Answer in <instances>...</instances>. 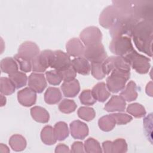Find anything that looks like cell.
Returning <instances> with one entry per match:
<instances>
[{
    "label": "cell",
    "instance_id": "16",
    "mask_svg": "<svg viewBox=\"0 0 153 153\" xmlns=\"http://www.w3.org/2000/svg\"><path fill=\"white\" fill-rule=\"evenodd\" d=\"M85 47L79 39L73 38L69 40L66 45L67 54L72 57H81L83 56Z\"/></svg>",
    "mask_w": 153,
    "mask_h": 153
},
{
    "label": "cell",
    "instance_id": "36",
    "mask_svg": "<svg viewBox=\"0 0 153 153\" xmlns=\"http://www.w3.org/2000/svg\"><path fill=\"white\" fill-rule=\"evenodd\" d=\"M46 78L49 84L53 85H59L63 80L62 75L60 71L53 70L45 72Z\"/></svg>",
    "mask_w": 153,
    "mask_h": 153
},
{
    "label": "cell",
    "instance_id": "34",
    "mask_svg": "<svg viewBox=\"0 0 153 153\" xmlns=\"http://www.w3.org/2000/svg\"><path fill=\"white\" fill-rule=\"evenodd\" d=\"M77 114L81 119L86 121H91L96 116V112L94 109L86 106L80 107L77 111Z\"/></svg>",
    "mask_w": 153,
    "mask_h": 153
},
{
    "label": "cell",
    "instance_id": "32",
    "mask_svg": "<svg viewBox=\"0 0 153 153\" xmlns=\"http://www.w3.org/2000/svg\"><path fill=\"white\" fill-rule=\"evenodd\" d=\"M84 150L87 153H100L102 152L99 142L96 139L90 137L84 143Z\"/></svg>",
    "mask_w": 153,
    "mask_h": 153
},
{
    "label": "cell",
    "instance_id": "2",
    "mask_svg": "<svg viewBox=\"0 0 153 153\" xmlns=\"http://www.w3.org/2000/svg\"><path fill=\"white\" fill-rule=\"evenodd\" d=\"M139 22L134 16L123 13L109 28L110 35L112 38L123 36L130 37L135 26Z\"/></svg>",
    "mask_w": 153,
    "mask_h": 153
},
{
    "label": "cell",
    "instance_id": "21",
    "mask_svg": "<svg viewBox=\"0 0 153 153\" xmlns=\"http://www.w3.org/2000/svg\"><path fill=\"white\" fill-rule=\"evenodd\" d=\"M91 91L96 100L100 102H105L111 96V93L109 91L106 84L103 82L96 84L92 88Z\"/></svg>",
    "mask_w": 153,
    "mask_h": 153
},
{
    "label": "cell",
    "instance_id": "42",
    "mask_svg": "<svg viewBox=\"0 0 153 153\" xmlns=\"http://www.w3.org/2000/svg\"><path fill=\"white\" fill-rule=\"evenodd\" d=\"M60 72L62 75L63 80L66 82H69L75 79V78L76 75V72L72 66H71L68 69Z\"/></svg>",
    "mask_w": 153,
    "mask_h": 153
},
{
    "label": "cell",
    "instance_id": "13",
    "mask_svg": "<svg viewBox=\"0 0 153 153\" xmlns=\"http://www.w3.org/2000/svg\"><path fill=\"white\" fill-rule=\"evenodd\" d=\"M39 54L38 46L33 42L25 41L19 47L17 54L20 57L31 60Z\"/></svg>",
    "mask_w": 153,
    "mask_h": 153
},
{
    "label": "cell",
    "instance_id": "18",
    "mask_svg": "<svg viewBox=\"0 0 153 153\" xmlns=\"http://www.w3.org/2000/svg\"><path fill=\"white\" fill-rule=\"evenodd\" d=\"M126 101L123 97L115 95L105 104L104 109L107 112H123L126 109Z\"/></svg>",
    "mask_w": 153,
    "mask_h": 153
},
{
    "label": "cell",
    "instance_id": "35",
    "mask_svg": "<svg viewBox=\"0 0 153 153\" xmlns=\"http://www.w3.org/2000/svg\"><path fill=\"white\" fill-rule=\"evenodd\" d=\"M77 107L75 102L70 99H65L59 105V109L65 114H70L74 112Z\"/></svg>",
    "mask_w": 153,
    "mask_h": 153
},
{
    "label": "cell",
    "instance_id": "48",
    "mask_svg": "<svg viewBox=\"0 0 153 153\" xmlns=\"http://www.w3.org/2000/svg\"><path fill=\"white\" fill-rule=\"evenodd\" d=\"M1 106H3L6 103V98H5V96H3L2 94H1Z\"/></svg>",
    "mask_w": 153,
    "mask_h": 153
},
{
    "label": "cell",
    "instance_id": "41",
    "mask_svg": "<svg viewBox=\"0 0 153 153\" xmlns=\"http://www.w3.org/2000/svg\"><path fill=\"white\" fill-rule=\"evenodd\" d=\"M110 115L114 118L116 124L118 125L126 124L132 120V117L127 114L115 113Z\"/></svg>",
    "mask_w": 153,
    "mask_h": 153
},
{
    "label": "cell",
    "instance_id": "31",
    "mask_svg": "<svg viewBox=\"0 0 153 153\" xmlns=\"http://www.w3.org/2000/svg\"><path fill=\"white\" fill-rule=\"evenodd\" d=\"M9 78L13 82L16 88H20L25 86L27 82V76L22 72L17 71L9 75Z\"/></svg>",
    "mask_w": 153,
    "mask_h": 153
},
{
    "label": "cell",
    "instance_id": "3",
    "mask_svg": "<svg viewBox=\"0 0 153 153\" xmlns=\"http://www.w3.org/2000/svg\"><path fill=\"white\" fill-rule=\"evenodd\" d=\"M130 73L129 71H112L110 76L106 79V85L109 91L113 93H117L124 88L127 80L130 78Z\"/></svg>",
    "mask_w": 153,
    "mask_h": 153
},
{
    "label": "cell",
    "instance_id": "47",
    "mask_svg": "<svg viewBox=\"0 0 153 153\" xmlns=\"http://www.w3.org/2000/svg\"><path fill=\"white\" fill-rule=\"evenodd\" d=\"M0 151L1 152H9L10 150L5 145H4L3 143H1Z\"/></svg>",
    "mask_w": 153,
    "mask_h": 153
},
{
    "label": "cell",
    "instance_id": "26",
    "mask_svg": "<svg viewBox=\"0 0 153 153\" xmlns=\"http://www.w3.org/2000/svg\"><path fill=\"white\" fill-rule=\"evenodd\" d=\"M41 139L42 142L47 145H52L56 143V138L54 128L50 126H45L41 132Z\"/></svg>",
    "mask_w": 153,
    "mask_h": 153
},
{
    "label": "cell",
    "instance_id": "20",
    "mask_svg": "<svg viewBox=\"0 0 153 153\" xmlns=\"http://www.w3.org/2000/svg\"><path fill=\"white\" fill-rule=\"evenodd\" d=\"M61 88L65 97H74L78 94L80 90L79 83L75 79L69 82L64 81L61 86Z\"/></svg>",
    "mask_w": 153,
    "mask_h": 153
},
{
    "label": "cell",
    "instance_id": "43",
    "mask_svg": "<svg viewBox=\"0 0 153 153\" xmlns=\"http://www.w3.org/2000/svg\"><path fill=\"white\" fill-rule=\"evenodd\" d=\"M71 152H85L84 150V146L83 143L81 142H75L71 145Z\"/></svg>",
    "mask_w": 153,
    "mask_h": 153
},
{
    "label": "cell",
    "instance_id": "29",
    "mask_svg": "<svg viewBox=\"0 0 153 153\" xmlns=\"http://www.w3.org/2000/svg\"><path fill=\"white\" fill-rule=\"evenodd\" d=\"M116 123L111 115H107L101 117L98 121L99 128L104 131H109L115 126Z\"/></svg>",
    "mask_w": 153,
    "mask_h": 153
},
{
    "label": "cell",
    "instance_id": "11",
    "mask_svg": "<svg viewBox=\"0 0 153 153\" xmlns=\"http://www.w3.org/2000/svg\"><path fill=\"white\" fill-rule=\"evenodd\" d=\"M83 56L91 63H102L107 58L106 52L102 43L85 47Z\"/></svg>",
    "mask_w": 153,
    "mask_h": 153
},
{
    "label": "cell",
    "instance_id": "17",
    "mask_svg": "<svg viewBox=\"0 0 153 153\" xmlns=\"http://www.w3.org/2000/svg\"><path fill=\"white\" fill-rule=\"evenodd\" d=\"M70 130L71 136L76 139H84L88 134V126L79 120H75L71 123Z\"/></svg>",
    "mask_w": 153,
    "mask_h": 153
},
{
    "label": "cell",
    "instance_id": "6",
    "mask_svg": "<svg viewBox=\"0 0 153 153\" xmlns=\"http://www.w3.org/2000/svg\"><path fill=\"white\" fill-rule=\"evenodd\" d=\"M54 57V52L50 50L42 51L32 60V69L33 72H42L51 67Z\"/></svg>",
    "mask_w": 153,
    "mask_h": 153
},
{
    "label": "cell",
    "instance_id": "38",
    "mask_svg": "<svg viewBox=\"0 0 153 153\" xmlns=\"http://www.w3.org/2000/svg\"><path fill=\"white\" fill-rule=\"evenodd\" d=\"M79 99L81 103L85 105H93L96 102V99L90 90H84L80 94Z\"/></svg>",
    "mask_w": 153,
    "mask_h": 153
},
{
    "label": "cell",
    "instance_id": "9",
    "mask_svg": "<svg viewBox=\"0 0 153 153\" xmlns=\"http://www.w3.org/2000/svg\"><path fill=\"white\" fill-rule=\"evenodd\" d=\"M79 38L86 47H87L100 44L102 34L97 27L89 26L85 28L81 32Z\"/></svg>",
    "mask_w": 153,
    "mask_h": 153
},
{
    "label": "cell",
    "instance_id": "15",
    "mask_svg": "<svg viewBox=\"0 0 153 153\" xmlns=\"http://www.w3.org/2000/svg\"><path fill=\"white\" fill-rule=\"evenodd\" d=\"M19 102L23 106L29 107L33 105L36 100V94L29 87H26L17 93Z\"/></svg>",
    "mask_w": 153,
    "mask_h": 153
},
{
    "label": "cell",
    "instance_id": "4",
    "mask_svg": "<svg viewBox=\"0 0 153 153\" xmlns=\"http://www.w3.org/2000/svg\"><path fill=\"white\" fill-rule=\"evenodd\" d=\"M129 63L137 73L144 74L148 73L150 68V59L137 53L134 49L124 56Z\"/></svg>",
    "mask_w": 153,
    "mask_h": 153
},
{
    "label": "cell",
    "instance_id": "44",
    "mask_svg": "<svg viewBox=\"0 0 153 153\" xmlns=\"http://www.w3.org/2000/svg\"><path fill=\"white\" fill-rule=\"evenodd\" d=\"M112 142L107 140L102 143V148L103 149L104 152L112 153Z\"/></svg>",
    "mask_w": 153,
    "mask_h": 153
},
{
    "label": "cell",
    "instance_id": "24",
    "mask_svg": "<svg viewBox=\"0 0 153 153\" xmlns=\"http://www.w3.org/2000/svg\"><path fill=\"white\" fill-rule=\"evenodd\" d=\"M62 99V93L56 87H48L44 94V100L49 105L57 103Z\"/></svg>",
    "mask_w": 153,
    "mask_h": 153
},
{
    "label": "cell",
    "instance_id": "28",
    "mask_svg": "<svg viewBox=\"0 0 153 153\" xmlns=\"http://www.w3.org/2000/svg\"><path fill=\"white\" fill-rule=\"evenodd\" d=\"M53 128L57 140L62 141L68 137L69 129L66 123L59 121L54 125Z\"/></svg>",
    "mask_w": 153,
    "mask_h": 153
},
{
    "label": "cell",
    "instance_id": "40",
    "mask_svg": "<svg viewBox=\"0 0 153 153\" xmlns=\"http://www.w3.org/2000/svg\"><path fill=\"white\" fill-rule=\"evenodd\" d=\"M14 59L17 62L20 69L25 72H30L32 70V61L24 59L17 54H16L14 57Z\"/></svg>",
    "mask_w": 153,
    "mask_h": 153
},
{
    "label": "cell",
    "instance_id": "33",
    "mask_svg": "<svg viewBox=\"0 0 153 153\" xmlns=\"http://www.w3.org/2000/svg\"><path fill=\"white\" fill-rule=\"evenodd\" d=\"M127 112L136 118H142L146 115L145 108L137 103L130 104L127 108Z\"/></svg>",
    "mask_w": 153,
    "mask_h": 153
},
{
    "label": "cell",
    "instance_id": "39",
    "mask_svg": "<svg viewBox=\"0 0 153 153\" xmlns=\"http://www.w3.org/2000/svg\"><path fill=\"white\" fill-rule=\"evenodd\" d=\"M127 151V144L124 139H117L112 142V153H124Z\"/></svg>",
    "mask_w": 153,
    "mask_h": 153
},
{
    "label": "cell",
    "instance_id": "12",
    "mask_svg": "<svg viewBox=\"0 0 153 153\" xmlns=\"http://www.w3.org/2000/svg\"><path fill=\"white\" fill-rule=\"evenodd\" d=\"M54 52V57L51 68L55 70L62 71L65 70L71 66V60L69 56L61 51L56 50Z\"/></svg>",
    "mask_w": 153,
    "mask_h": 153
},
{
    "label": "cell",
    "instance_id": "22",
    "mask_svg": "<svg viewBox=\"0 0 153 153\" xmlns=\"http://www.w3.org/2000/svg\"><path fill=\"white\" fill-rule=\"evenodd\" d=\"M120 96L127 102L135 100L137 97V86L135 82L133 81H129L126 88L120 93Z\"/></svg>",
    "mask_w": 153,
    "mask_h": 153
},
{
    "label": "cell",
    "instance_id": "5",
    "mask_svg": "<svg viewBox=\"0 0 153 153\" xmlns=\"http://www.w3.org/2000/svg\"><path fill=\"white\" fill-rule=\"evenodd\" d=\"M109 49L117 56H124L134 48L130 38L123 36L113 38L109 44Z\"/></svg>",
    "mask_w": 153,
    "mask_h": 153
},
{
    "label": "cell",
    "instance_id": "14",
    "mask_svg": "<svg viewBox=\"0 0 153 153\" xmlns=\"http://www.w3.org/2000/svg\"><path fill=\"white\" fill-rule=\"evenodd\" d=\"M28 86L36 93H42L47 87V82L44 74L32 73L28 78Z\"/></svg>",
    "mask_w": 153,
    "mask_h": 153
},
{
    "label": "cell",
    "instance_id": "19",
    "mask_svg": "<svg viewBox=\"0 0 153 153\" xmlns=\"http://www.w3.org/2000/svg\"><path fill=\"white\" fill-rule=\"evenodd\" d=\"M71 66L76 72L84 75H88L91 69L88 61L85 58L82 57H78L72 60Z\"/></svg>",
    "mask_w": 153,
    "mask_h": 153
},
{
    "label": "cell",
    "instance_id": "45",
    "mask_svg": "<svg viewBox=\"0 0 153 153\" xmlns=\"http://www.w3.org/2000/svg\"><path fill=\"white\" fill-rule=\"evenodd\" d=\"M71 152L68 146L64 144H59L56 146L55 149V152Z\"/></svg>",
    "mask_w": 153,
    "mask_h": 153
},
{
    "label": "cell",
    "instance_id": "37",
    "mask_svg": "<svg viewBox=\"0 0 153 153\" xmlns=\"http://www.w3.org/2000/svg\"><path fill=\"white\" fill-rule=\"evenodd\" d=\"M91 72L94 78H95L97 79H102L106 75L104 71L103 62L91 63Z\"/></svg>",
    "mask_w": 153,
    "mask_h": 153
},
{
    "label": "cell",
    "instance_id": "46",
    "mask_svg": "<svg viewBox=\"0 0 153 153\" xmlns=\"http://www.w3.org/2000/svg\"><path fill=\"white\" fill-rule=\"evenodd\" d=\"M146 93L148 95L152 96V82L150 81L146 87Z\"/></svg>",
    "mask_w": 153,
    "mask_h": 153
},
{
    "label": "cell",
    "instance_id": "25",
    "mask_svg": "<svg viewBox=\"0 0 153 153\" xmlns=\"http://www.w3.org/2000/svg\"><path fill=\"white\" fill-rule=\"evenodd\" d=\"M19 65L16 60L12 57H5L1 62V69L2 72L8 75L18 71Z\"/></svg>",
    "mask_w": 153,
    "mask_h": 153
},
{
    "label": "cell",
    "instance_id": "8",
    "mask_svg": "<svg viewBox=\"0 0 153 153\" xmlns=\"http://www.w3.org/2000/svg\"><path fill=\"white\" fill-rule=\"evenodd\" d=\"M133 14L140 21L153 22V2L148 1H135Z\"/></svg>",
    "mask_w": 153,
    "mask_h": 153
},
{
    "label": "cell",
    "instance_id": "1",
    "mask_svg": "<svg viewBox=\"0 0 153 153\" xmlns=\"http://www.w3.org/2000/svg\"><path fill=\"white\" fill-rule=\"evenodd\" d=\"M152 23L153 22L141 20L135 26L132 33L133 42L136 48L150 57L152 56Z\"/></svg>",
    "mask_w": 153,
    "mask_h": 153
},
{
    "label": "cell",
    "instance_id": "10",
    "mask_svg": "<svg viewBox=\"0 0 153 153\" xmlns=\"http://www.w3.org/2000/svg\"><path fill=\"white\" fill-rule=\"evenodd\" d=\"M123 13L114 5L108 6L101 13L99 16V23L102 27L106 29H109Z\"/></svg>",
    "mask_w": 153,
    "mask_h": 153
},
{
    "label": "cell",
    "instance_id": "23",
    "mask_svg": "<svg viewBox=\"0 0 153 153\" xmlns=\"http://www.w3.org/2000/svg\"><path fill=\"white\" fill-rule=\"evenodd\" d=\"M30 114L32 118L41 123H46L49 121L50 115L48 111L41 106H34L30 109Z\"/></svg>",
    "mask_w": 153,
    "mask_h": 153
},
{
    "label": "cell",
    "instance_id": "27",
    "mask_svg": "<svg viewBox=\"0 0 153 153\" xmlns=\"http://www.w3.org/2000/svg\"><path fill=\"white\" fill-rule=\"evenodd\" d=\"M9 144L13 150L15 151H22L26 148V140L20 134H14L10 138Z\"/></svg>",
    "mask_w": 153,
    "mask_h": 153
},
{
    "label": "cell",
    "instance_id": "30",
    "mask_svg": "<svg viewBox=\"0 0 153 153\" xmlns=\"http://www.w3.org/2000/svg\"><path fill=\"white\" fill-rule=\"evenodd\" d=\"M16 87L9 78L1 77L0 79V91L3 95L12 94L16 90Z\"/></svg>",
    "mask_w": 153,
    "mask_h": 153
},
{
    "label": "cell",
    "instance_id": "7",
    "mask_svg": "<svg viewBox=\"0 0 153 153\" xmlns=\"http://www.w3.org/2000/svg\"><path fill=\"white\" fill-rule=\"evenodd\" d=\"M103 66L106 75L114 71H130V66L124 56H111L107 57L103 62Z\"/></svg>",
    "mask_w": 153,
    "mask_h": 153
}]
</instances>
